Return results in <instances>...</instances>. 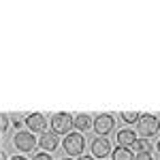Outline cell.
I'll return each instance as SVG.
<instances>
[{
    "label": "cell",
    "instance_id": "9",
    "mask_svg": "<svg viewBox=\"0 0 160 160\" xmlns=\"http://www.w3.org/2000/svg\"><path fill=\"white\" fill-rule=\"evenodd\" d=\"M135 141H137V135L132 132V130H128V128H124V130H120V132H118V143H120L122 148L132 145Z\"/></svg>",
    "mask_w": 160,
    "mask_h": 160
},
{
    "label": "cell",
    "instance_id": "4",
    "mask_svg": "<svg viewBox=\"0 0 160 160\" xmlns=\"http://www.w3.org/2000/svg\"><path fill=\"white\" fill-rule=\"evenodd\" d=\"M13 143H15V148L22 149V152H30V149H34V145H37V139H34V135L30 130H22V132L15 135Z\"/></svg>",
    "mask_w": 160,
    "mask_h": 160
},
{
    "label": "cell",
    "instance_id": "18",
    "mask_svg": "<svg viewBox=\"0 0 160 160\" xmlns=\"http://www.w3.org/2000/svg\"><path fill=\"white\" fill-rule=\"evenodd\" d=\"M79 160H94V158H92V156H81Z\"/></svg>",
    "mask_w": 160,
    "mask_h": 160
},
{
    "label": "cell",
    "instance_id": "6",
    "mask_svg": "<svg viewBox=\"0 0 160 160\" xmlns=\"http://www.w3.org/2000/svg\"><path fill=\"white\" fill-rule=\"evenodd\" d=\"M26 124H28L30 132H43V130L47 128V122H45V118H43L41 113H30V115L26 118Z\"/></svg>",
    "mask_w": 160,
    "mask_h": 160
},
{
    "label": "cell",
    "instance_id": "8",
    "mask_svg": "<svg viewBox=\"0 0 160 160\" xmlns=\"http://www.w3.org/2000/svg\"><path fill=\"white\" fill-rule=\"evenodd\" d=\"M38 145L43 149H47V152H53L58 148V135L56 132H43L41 139H38Z\"/></svg>",
    "mask_w": 160,
    "mask_h": 160
},
{
    "label": "cell",
    "instance_id": "20",
    "mask_svg": "<svg viewBox=\"0 0 160 160\" xmlns=\"http://www.w3.org/2000/svg\"><path fill=\"white\" fill-rule=\"evenodd\" d=\"M158 152H160V143H158Z\"/></svg>",
    "mask_w": 160,
    "mask_h": 160
},
{
    "label": "cell",
    "instance_id": "10",
    "mask_svg": "<svg viewBox=\"0 0 160 160\" xmlns=\"http://www.w3.org/2000/svg\"><path fill=\"white\" fill-rule=\"evenodd\" d=\"M90 126H92L90 115H83V113H81V115H77V118H75V128H77L79 132H86Z\"/></svg>",
    "mask_w": 160,
    "mask_h": 160
},
{
    "label": "cell",
    "instance_id": "1",
    "mask_svg": "<svg viewBox=\"0 0 160 160\" xmlns=\"http://www.w3.org/2000/svg\"><path fill=\"white\" fill-rule=\"evenodd\" d=\"M158 130H160V122H158V118H156V115H149V113H145V115H141V118H139L137 132L143 137V139L154 137Z\"/></svg>",
    "mask_w": 160,
    "mask_h": 160
},
{
    "label": "cell",
    "instance_id": "12",
    "mask_svg": "<svg viewBox=\"0 0 160 160\" xmlns=\"http://www.w3.org/2000/svg\"><path fill=\"white\" fill-rule=\"evenodd\" d=\"M130 148L137 149L139 154H145L148 149H152V148H149V141H148V139H137V141L132 143V145H130Z\"/></svg>",
    "mask_w": 160,
    "mask_h": 160
},
{
    "label": "cell",
    "instance_id": "17",
    "mask_svg": "<svg viewBox=\"0 0 160 160\" xmlns=\"http://www.w3.org/2000/svg\"><path fill=\"white\" fill-rule=\"evenodd\" d=\"M11 160H26V158H24V156H13Z\"/></svg>",
    "mask_w": 160,
    "mask_h": 160
},
{
    "label": "cell",
    "instance_id": "7",
    "mask_svg": "<svg viewBox=\"0 0 160 160\" xmlns=\"http://www.w3.org/2000/svg\"><path fill=\"white\" fill-rule=\"evenodd\" d=\"M111 149V143L107 141V137H96L94 139V143H92V154L96 156V158H105L107 154H109Z\"/></svg>",
    "mask_w": 160,
    "mask_h": 160
},
{
    "label": "cell",
    "instance_id": "5",
    "mask_svg": "<svg viewBox=\"0 0 160 160\" xmlns=\"http://www.w3.org/2000/svg\"><path fill=\"white\" fill-rule=\"evenodd\" d=\"M113 126H115V120H113V115H109V113H100V115H96V120H94V130L100 137L109 135L111 130H113Z\"/></svg>",
    "mask_w": 160,
    "mask_h": 160
},
{
    "label": "cell",
    "instance_id": "16",
    "mask_svg": "<svg viewBox=\"0 0 160 160\" xmlns=\"http://www.w3.org/2000/svg\"><path fill=\"white\" fill-rule=\"evenodd\" d=\"M135 160H154V158L149 156V152H145V154H137Z\"/></svg>",
    "mask_w": 160,
    "mask_h": 160
},
{
    "label": "cell",
    "instance_id": "15",
    "mask_svg": "<svg viewBox=\"0 0 160 160\" xmlns=\"http://www.w3.org/2000/svg\"><path fill=\"white\" fill-rule=\"evenodd\" d=\"M32 160H51V156H49V152H38V154H34Z\"/></svg>",
    "mask_w": 160,
    "mask_h": 160
},
{
    "label": "cell",
    "instance_id": "2",
    "mask_svg": "<svg viewBox=\"0 0 160 160\" xmlns=\"http://www.w3.org/2000/svg\"><path fill=\"white\" fill-rule=\"evenodd\" d=\"M73 126H75V118L71 113H53L51 115V132H56V135H64V132L71 135Z\"/></svg>",
    "mask_w": 160,
    "mask_h": 160
},
{
    "label": "cell",
    "instance_id": "13",
    "mask_svg": "<svg viewBox=\"0 0 160 160\" xmlns=\"http://www.w3.org/2000/svg\"><path fill=\"white\" fill-rule=\"evenodd\" d=\"M139 118H141V113H137V111H122V120L124 122H139Z\"/></svg>",
    "mask_w": 160,
    "mask_h": 160
},
{
    "label": "cell",
    "instance_id": "19",
    "mask_svg": "<svg viewBox=\"0 0 160 160\" xmlns=\"http://www.w3.org/2000/svg\"><path fill=\"white\" fill-rule=\"evenodd\" d=\"M62 160H71V158H62Z\"/></svg>",
    "mask_w": 160,
    "mask_h": 160
},
{
    "label": "cell",
    "instance_id": "3",
    "mask_svg": "<svg viewBox=\"0 0 160 160\" xmlns=\"http://www.w3.org/2000/svg\"><path fill=\"white\" fill-rule=\"evenodd\" d=\"M83 148H86V139H83V135L71 132V135L64 137V149H66L68 156H81Z\"/></svg>",
    "mask_w": 160,
    "mask_h": 160
},
{
    "label": "cell",
    "instance_id": "11",
    "mask_svg": "<svg viewBox=\"0 0 160 160\" xmlns=\"http://www.w3.org/2000/svg\"><path fill=\"white\" fill-rule=\"evenodd\" d=\"M113 160H135V158H132V152L130 149L118 145V148L113 149Z\"/></svg>",
    "mask_w": 160,
    "mask_h": 160
},
{
    "label": "cell",
    "instance_id": "14",
    "mask_svg": "<svg viewBox=\"0 0 160 160\" xmlns=\"http://www.w3.org/2000/svg\"><path fill=\"white\" fill-rule=\"evenodd\" d=\"M7 128H9V118H7V113H2L0 115V130L7 132Z\"/></svg>",
    "mask_w": 160,
    "mask_h": 160
}]
</instances>
